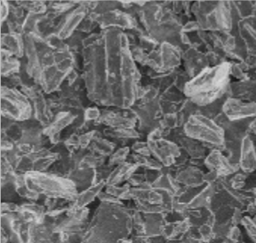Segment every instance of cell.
Returning <instances> with one entry per match:
<instances>
[{
	"label": "cell",
	"instance_id": "obj_12",
	"mask_svg": "<svg viewBox=\"0 0 256 243\" xmlns=\"http://www.w3.org/2000/svg\"><path fill=\"white\" fill-rule=\"evenodd\" d=\"M97 22L104 28H109L110 26H122L126 28H133V20L131 17L126 14V13L121 12H110L104 14L98 18Z\"/></svg>",
	"mask_w": 256,
	"mask_h": 243
},
{
	"label": "cell",
	"instance_id": "obj_1",
	"mask_svg": "<svg viewBox=\"0 0 256 243\" xmlns=\"http://www.w3.org/2000/svg\"><path fill=\"white\" fill-rule=\"evenodd\" d=\"M84 54L90 99L106 105L131 106L140 94V75L128 36L118 28H106L86 41Z\"/></svg>",
	"mask_w": 256,
	"mask_h": 243
},
{
	"label": "cell",
	"instance_id": "obj_3",
	"mask_svg": "<svg viewBox=\"0 0 256 243\" xmlns=\"http://www.w3.org/2000/svg\"><path fill=\"white\" fill-rule=\"evenodd\" d=\"M232 68L228 62L204 68L186 82L184 94L198 106L212 104L227 91Z\"/></svg>",
	"mask_w": 256,
	"mask_h": 243
},
{
	"label": "cell",
	"instance_id": "obj_14",
	"mask_svg": "<svg viewBox=\"0 0 256 243\" xmlns=\"http://www.w3.org/2000/svg\"><path fill=\"white\" fill-rule=\"evenodd\" d=\"M2 42L4 45L8 48V51L18 57H22L23 56V40L20 34L17 32L5 34L2 38Z\"/></svg>",
	"mask_w": 256,
	"mask_h": 243
},
{
	"label": "cell",
	"instance_id": "obj_11",
	"mask_svg": "<svg viewBox=\"0 0 256 243\" xmlns=\"http://www.w3.org/2000/svg\"><path fill=\"white\" fill-rule=\"evenodd\" d=\"M213 17L217 29L228 32L233 25L232 12L228 2H220L216 4L213 10Z\"/></svg>",
	"mask_w": 256,
	"mask_h": 243
},
{
	"label": "cell",
	"instance_id": "obj_9",
	"mask_svg": "<svg viewBox=\"0 0 256 243\" xmlns=\"http://www.w3.org/2000/svg\"><path fill=\"white\" fill-rule=\"evenodd\" d=\"M205 164L210 171L218 176H226L234 172L233 166L218 150H214L208 154L206 158Z\"/></svg>",
	"mask_w": 256,
	"mask_h": 243
},
{
	"label": "cell",
	"instance_id": "obj_10",
	"mask_svg": "<svg viewBox=\"0 0 256 243\" xmlns=\"http://www.w3.org/2000/svg\"><path fill=\"white\" fill-rule=\"evenodd\" d=\"M180 63V54L178 50L168 42H164L156 60V64L160 65V69L168 70L178 66Z\"/></svg>",
	"mask_w": 256,
	"mask_h": 243
},
{
	"label": "cell",
	"instance_id": "obj_16",
	"mask_svg": "<svg viewBox=\"0 0 256 243\" xmlns=\"http://www.w3.org/2000/svg\"><path fill=\"white\" fill-rule=\"evenodd\" d=\"M22 6L28 7L30 11L32 12V14H42L45 12L46 6L42 2H22Z\"/></svg>",
	"mask_w": 256,
	"mask_h": 243
},
{
	"label": "cell",
	"instance_id": "obj_7",
	"mask_svg": "<svg viewBox=\"0 0 256 243\" xmlns=\"http://www.w3.org/2000/svg\"><path fill=\"white\" fill-rule=\"evenodd\" d=\"M150 146L156 158L167 166L174 164L176 158L180 155V149L178 145L170 140L156 139L152 140Z\"/></svg>",
	"mask_w": 256,
	"mask_h": 243
},
{
	"label": "cell",
	"instance_id": "obj_4",
	"mask_svg": "<svg viewBox=\"0 0 256 243\" xmlns=\"http://www.w3.org/2000/svg\"><path fill=\"white\" fill-rule=\"evenodd\" d=\"M184 131L192 140L212 146H222L226 140V133L222 127L201 114L190 116L184 124Z\"/></svg>",
	"mask_w": 256,
	"mask_h": 243
},
{
	"label": "cell",
	"instance_id": "obj_15",
	"mask_svg": "<svg viewBox=\"0 0 256 243\" xmlns=\"http://www.w3.org/2000/svg\"><path fill=\"white\" fill-rule=\"evenodd\" d=\"M11 54L10 51L4 50V60H2V74L4 76L18 72L20 66L19 62L11 58Z\"/></svg>",
	"mask_w": 256,
	"mask_h": 243
},
{
	"label": "cell",
	"instance_id": "obj_6",
	"mask_svg": "<svg viewBox=\"0 0 256 243\" xmlns=\"http://www.w3.org/2000/svg\"><path fill=\"white\" fill-rule=\"evenodd\" d=\"M222 110L224 116L230 121L256 118V102L228 98L224 102Z\"/></svg>",
	"mask_w": 256,
	"mask_h": 243
},
{
	"label": "cell",
	"instance_id": "obj_13",
	"mask_svg": "<svg viewBox=\"0 0 256 243\" xmlns=\"http://www.w3.org/2000/svg\"><path fill=\"white\" fill-rule=\"evenodd\" d=\"M86 8L84 7H80L78 10H74L72 13L69 14V16L64 20L63 24H62V28L58 31L56 35L60 38H68L78 25L80 23L81 20L84 18L86 16Z\"/></svg>",
	"mask_w": 256,
	"mask_h": 243
},
{
	"label": "cell",
	"instance_id": "obj_5",
	"mask_svg": "<svg viewBox=\"0 0 256 243\" xmlns=\"http://www.w3.org/2000/svg\"><path fill=\"white\" fill-rule=\"evenodd\" d=\"M2 111L12 118L24 120L30 114V105L26 98L16 88H1Z\"/></svg>",
	"mask_w": 256,
	"mask_h": 243
},
{
	"label": "cell",
	"instance_id": "obj_8",
	"mask_svg": "<svg viewBox=\"0 0 256 243\" xmlns=\"http://www.w3.org/2000/svg\"><path fill=\"white\" fill-rule=\"evenodd\" d=\"M239 166L246 173L256 170V149L250 136L242 139L240 148Z\"/></svg>",
	"mask_w": 256,
	"mask_h": 243
},
{
	"label": "cell",
	"instance_id": "obj_17",
	"mask_svg": "<svg viewBox=\"0 0 256 243\" xmlns=\"http://www.w3.org/2000/svg\"><path fill=\"white\" fill-rule=\"evenodd\" d=\"M10 12V8H8V4L6 2H1V19L2 22L5 20Z\"/></svg>",
	"mask_w": 256,
	"mask_h": 243
},
{
	"label": "cell",
	"instance_id": "obj_2",
	"mask_svg": "<svg viewBox=\"0 0 256 243\" xmlns=\"http://www.w3.org/2000/svg\"><path fill=\"white\" fill-rule=\"evenodd\" d=\"M24 41L28 74L45 92H54L72 72L74 64L72 53L54 34L44 38L30 32Z\"/></svg>",
	"mask_w": 256,
	"mask_h": 243
}]
</instances>
